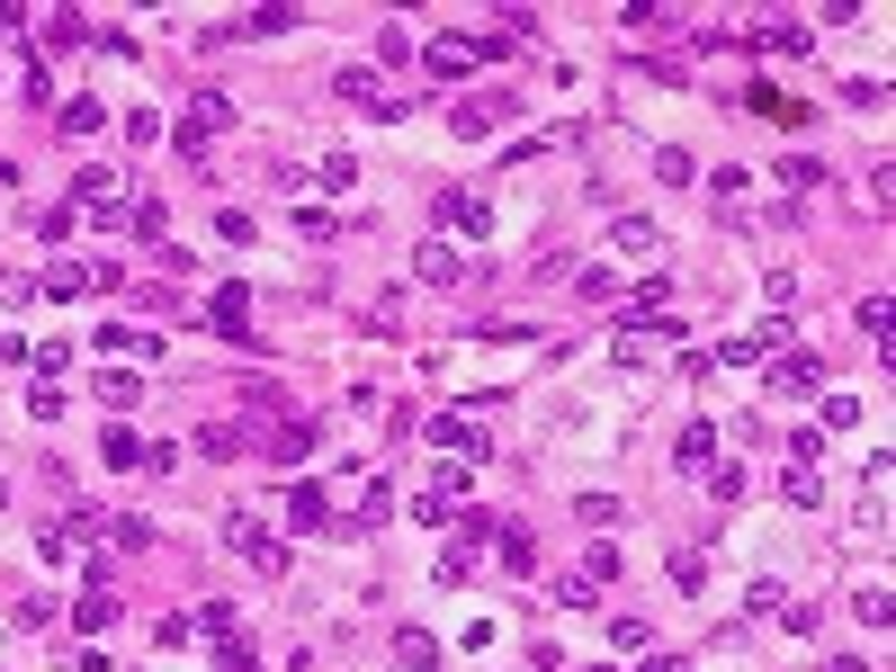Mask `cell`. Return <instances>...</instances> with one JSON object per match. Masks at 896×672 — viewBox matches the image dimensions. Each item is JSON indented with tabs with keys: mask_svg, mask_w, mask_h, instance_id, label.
I'll return each instance as SVG.
<instances>
[{
	"mask_svg": "<svg viewBox=\"0 0 896 672\" xmlns=\"http://www.w3.org/2000/svg\"><path fill=\"white\" fill-rule=\"evenodd\" d=\"M609 646H628V654H637V646H646V619H637V610H618V619H609Z\"/></svg>",
	"mask_w": 896,
	"mask_h": 672,
	"instance_id": "cell-39",
	"label": "cell"
},
{
	"mask_svg": "<svg viewBox=\"0 0 896 672\" xmlns=\"http://www.w3.org/2000/svg\"><path fill=\"white\" fill-rule=\"evenodd\" d=\"M449 126L466 134V144H485V134H494V108H485V99H466V108H449Z\"/></svg>",
	"mask_w": 896,
	"mask_h": 672,
	"instance_id": "cell-23",
	"label": "cell"
},
{
	"mask_svg": "<svg viewBox=\"0 0 896 672\" xmlns=\"http://www.w3.org/2000/svg\"><path fill=\"white\" fill-rule=\"evenodd\" d=\"M108 126V108L99 99H73V108H54V134H63V144H82V134H99Z\"/></svg>",
	"mask_w": 896,
	"mask_h": 672,
	"instance_id": "cell-8",
	"label": "cell"
},
{
	"mask_svg": "<svg viewBox=\"0 0 896 672\" xmlns=\"http://www.w3.org/2000/svg\"><path fill=\"white\" fill-rule=\"evenodd\" d=\"M485 548L503 556V574H529V529H520V520H494V538H485Z\"/></svg>",
	"mask_w": 896,
	"mask_h": 672,
	"instance_id": "cell-9",
	"label": "cell"
},
{
	"mask_svg": "<svg viewBox=\"0 0 896 672\" xmlns=\"http://www.w3.org/2000/svg\"><path fill=\"white\" fill-rule=\"evenodd\" d=\"M162 225H171V216H162V197H134V216H126V234H144V242H153Z\"/></svg>",
	"mask_w": 896,
	"mask_h": 672,
	"instance_id": "cell-33",
	"label": "cell"
},
{
	"mask_svg": "<svg viewBox=\"0 0 896 672\" xmlns=\"http://www.w3.org/2000/svg\"><path fill=\"white\" fill-rule=\"evenodd\" d=\"M412 279L449 288V279H457V251H449V242H422V251H412Z\"/></svg>",
	"mask_w": 896,
	"mask_h": 672,
	"instance_id": "cell-17",
	"label": "cell"
},
{
	"mask_svg": "<svg viewBox=\"0 0 896 672\" xmlns=\"http://www.w3.org/2000/svg\"><path fill=\"white\" fill-rule=\"evenodd\" d=\"M99 403H108V413H126V403H144V377H134V368H108V377H99Z\"/></svg>",
	"mask_w": 896,
	"mask_h": 672,
	"instance_id": "cell-18",
	"label": "cell"
},
{
	"mask_svg": "<svg viewBox=\"0 0 896 672\" xmlns=\"http://www.w3.org/2000/svg\"><path fill=\"white\" fill-rule=\"evenodd\" d=\"M475 556H485V548H475V538L457 529V538H449V548H440V583H466V574H475Z\"/></svg>",
	"mask_w": 896,
	"mask_h": 672,
	"instance_id": "cell-19",
	"label": "cell"
},
{
	"mask_svg": "<svg viewBox=\"0 0 896 672\" xmlns=\"http://www.w3.org/2000/svg\"><path fill=\"white\" fill-rule=\"evenodd\" d=\"M861 422V394H824V431H852Z\"/></svg>",
	"mask_w": 896,
	"mask_h": 672,
	"instance_id": "cell-36",
	"label": "cell"
},
{
	"mask_svg": "<svg viewBox=\"0 0 896 672\" xmlns=\"http://www.w3.org/2000/svg\"><path fill=\"white\" fill-rule=\"evenodd\" d=\"M431 440H440V448H457V457H485V431H475L466 413H431Z\"/></svg>",
	"mask_w": 896,
	"mask_h": 672,
	"instance_id": "cell-7",
	"label": "cell"
},
{
	"mask_svg": "<svg viewBox=\"0 0 896 672\" xmlns=\"http://www.w3.org/2000/svg\"><path fill=\"white\" fill-rule=\"evenodd\" d=\"M36 36H45L54 54H63V45H90V19H82V10H45V28H36Z\"/></svg>",
	"mask_w": 896,
	"mask_h": 672,
	"instance_id": "cell-16",
	"label": "cell"
},
{
	"mask_svg": "<svg viewBox=\"0 0 896 672\" xmlns=\"http://www.w3.org/2000/svg\"><path fill=\"white\" fill-rule=\"evenodd\" d=\"M574 520H583V529H618V502H609V494H583Z\"/></svg>",
	"mask_w": 896,
	"mask_h": 672,
	"instance_id": "cell-32",
	"label": "cell"
},
{
	"mask_svg": "<svg viewBox=\"0 0 896 672\" xmlns=\"http://www.w3.org/2000/svg\"><path fill=\"white\" fill-rule=\"evenodd\" d=\"M99 457H108V466H144V440H134V431H108Z\"/></svg>",
	"mask_w": 896,
	"mask_h": 672,
	"instance_id": "cell-30",
	"label": "cell"
},
{
	"mask_svg": "<svg viewBox=\"0 0 896 672\" xmlns=\"http://www.w3.org/2000/svg\"><path fill=\"white\" fill-rule=\"evenodd\" d=\"M225 672H260V654H242V646H225Z\"/></svg>",
	"mask_w": 896,
	"mask_h": 672,
	"instance_id": "cell-41",
	"label": "cell"
},
{
	"mask_svg": "<svg viewBox=\"0 0 896 672\" xmlns=\"http://www.w3.org/2000/svg\"><path fill=\"white\" fill-rule=\"evenodd\" d=\"M780 188H824V162H807V153H789V162H780Z\"/></svg>",
	"mask_w": 896,
	"mask_h": 672,
	"instance_id": "cell-31",
	"label": "cell"
},
{
	"mask_svg": "<svg viewBox=\"0 0 896 672\" xmlns=\"http://www.w3.org/2000/svg\"><path fill=\"white\" fill-rule=\"evenodd\" d=\"M672 457H681V466H709V457H717V431H709V422H691V431L672 440Z\"/></svg>",
	"mask_w": 896,
	"mask_h": 672,
	"instance_id": "cell-21",
	"label": "cell"
},
{
	"mask_svg": "<svg viewBox=\"0 0 896 672\" xmlns=\"http://www.w3.org/2000/svg\"><path fill=\"white\" fill-rule=\"evenodd\" d=\"M288 28H305L296 10H251V19H234L225 36H288Z\"/></svg>",
	"mask_w": 896,
	"mask_h": 672,
	"instance_id": "cell-20",
	"label": "cell"
},
{
	"mask_svg": "<svg viewBox=\"0 0 896 672\" xmlns=\"http://www.w3.org/2000/svg\"><path fill=\"white\" fill-rule=\"evenodd\" d=\"M655 180H663V188H691L700 171H691V153H681V144H663V153H655Z\"/></svg>",
	"mask_w": 896,
	"mask_h": 672,
	"instance_id": "cell-25",
	"label": "cell"
},
{
	"mask_svg": "<svg viewBox=\"0 0 896 672\" xmlns=\"http://www.w3.org/2000/svg\"><path fill=\"white\" fill-rule=\"evenodd\" d=\"M0 305H36V279H19V269H0Z\"/></svg>",
	"mask_w": 896,
	"mask_h": 672,
	"instance_id": "cell-40",
	"label": "cell"
},
{
	"mask_svg": "<svg viewBox=\"0 0 896 672\" xmlns=\"http://www.w3.org/2000/svg\"><path fill=\"white\" fill-rule=\"evenodd\" d=\"M422 494H440V502H457V494H466V466H457V457H449V466H431V485H422Z\"/></svg>",
	"mask_w": 896,
	"mask_h": 672,
	"instance_id": "cell-34",
	"label": "cell"
},
{
	"mask_svg": "<svg viewBox=\"0 0 896 672\" xmlns=\"http://www.w3.org/2000/svg\"><path fill=\"white\" fill-rule=\"evenodd\" d=\"M269 457H279V476H288V466H305V457H314V422H279V431H269Z\"/></svg>",
	"mask_w": 896,
	"mask_h": 672,
	"instance_id": "cell-6",
	"label": "cell"
},
{
	"mask_svg": "<svg viewBox=\"0 0 896 672\" xmlns=\"http://www.w3.org/2000/svg\"><path fill=\"white\" fill-rule=\"evenodd\" d=\"M753 45L763 54H807V28L798 19H753Z\"/></svg>",
	"mask_w": 896,
	"mask_h": 672,
	"instance_id": "cell-12",
	"label": "cell"
},
{
	"mask_svg": "<svg viewBox=\"0 0 896 672\" xmlns=\"http://www.w3.org/2000/svg\"><path fill=\"white\" fill-rule=\"evenodd\" d=\"M73 628H90V637H99V628H117V600H108V592H90V600H73Z\"/></svg>",
	"mask_w": 896,
	"mask_h": 672,
	"instance_id": "cell-24",
	"label": "cell"
},
{
	"mask_svg": "<svg viewBox=\"0 0 896 672\" xmlns=\"http://www.w3.org/2000/svg\"><path fill=\"white\" fill-rule=\"evenodd\" d=\"M332 90H341V99H350V108H377V99H386V90H377V73H341Z\"/></svg>",
	"mask_w": 896,
	"mask_h": 672,
	"instance_id": "cell-29",
	"label": "cell"
},
{
	"mask_svg": "<svg viewBox=\"0 0 896 672\" xmlns=\"http://www.w3.org/2000/svg\"><path fill=\"white\" fill-rule=\"evenodd\" d=\"M82 288H90L82 260H54V269H45V296H82Z\"/></svg>",
	"mask_w": 896,
	"mask_h": 672,
	"instance_id": "cell-27",
	"label": "cell"
},
{
	"mask_svg": "<svg viewBox=\"0 0 896 672\" xmlns=\"http://www.w3.org/2000/svg\"><path fill=\"white\" fill-rule=\"evenodd\" d=\"M824 672H870V663H861V654H834V663H824Z\"/></svg>",
	"mask_w": 896,
	"mask_h": 672,
	"instance_id": "cell-43",
	"label": "cell"
},
{
	"mask_svg": "<svg viewBox=\"0 0 896 672\" xmlns=\"http://www.w3.org/2000/svg\"><path fill=\"white\" fill-rule=\"evenodd\" d=\"M744 108H753V117H771V126H807V99H789L780 82H753V90H744Z\"/></svg>",
	"mask_w": 896,
	"mask_h": 672,
	"instance_id": "cell-4",
	"label": "cell"
},
{
	"mask_svg": "<svg viewBox=\"0 0 896 672\" xmlns=\"http://www.w3.org/2000/svg\"><path fill=\"white\" fill-rule=\"evenodd\" d=\"M422 63H431L440 82H457V73H475V36H431V45H422Z\"/></svg>",
	"mask_w": 896,
	"mask_h": 672,
	"instance_id": "cell-5",
	"label": "cell"
},
{
	"mask_svg": "<svg viewBox=\"0 0 896 672\" xmlns=\"http://www.w3.org/2000/svg\"><path fill=\"white\" fill-rule=\"evenodd\" d=\"M557 600H565V610H592L601 583H592V574H565V583H557Z\"/></svg>",
	"mask_w": 896,
	"mask_h": 672,
	"instance_id": "cell-35",
	"label": "cell"
},
{
	"mask_svg": "<svg viewBox=\"0 0 896 672\" xmlns=\"http://www.w3.org/2000/svg\"><path fill=\"white\" fill-rule=\"evenodd\" d=\"M225 548H234L242 565H260V574H288V548H279V538H269L251 511H234V520H225Z\"/></svg>",
	"mask_w": 896,
	"mask_h": 672,
	"instance_id": "cell-1",
	"label": "cell"
},
{
	"mask_svg": "<svg viewBox=\"0 0 896 672\" xmlns=\"http://www.w3.org/2000/svg\"><path fill=\"white\" fill-rule=\"evenodd\" d=\"M108 529H117V548H153V520H144V511H126V520H108Z\"/></svg>",
	"mask_w": 896,
	"mask_h": 672,
	"instance_id": "cell-37",
	"label": "cell"
},
{
	"mask_svg": "<svg viewBox=\"0 0 896 672\" xmlns=\"http://www.w3.org/2000/svg\"><path fill=\"white\" fill-rule=\"evenodd\" d=\"M234 448H242L234 422H206V431H197V457H234Z\"/></svg>",
	"mask_w": 896,
	"mask_h": 672,
	"instance_id": "cell-28",
	"label": "cell"
},
{
	"mask_svg": "<svg viewBox=\"0 0 896 672\" xmlns=\"http://www.w3.org/2000/svg\"><path fill=\"white\" fill-rule=\"evenodd\" d=\"M609 242H618V260H655V242H663V234H655L646 216H618V234H609Z\"/></svg>",
	"mask_w": 896,
	"mask_h": 672,
	"instance_id": "cell-15",
	"label": "cell"
},
{
	"mask_svg": "<svg viewBox=\"0 0 896 672\" xmlns=\"http://www.w3.org/2000/svg\"><path fill=\"white\" fill-rule=\"evenodd\" d=\"M395 663H403V672H440V637H431V628H403V637H395Z\"/></svg>",
	"mask_w": 896,
	"mask_h": 672,
	"instance_id": "cell-10",
	"label": "cell"
},
{
	"mask_svg": "<svg viewBox=\"0 0 896 672\" xmlns=\"http://www.w3.org/2000/svg\"><path fill=\"white\" fill-rule=\"evenodd\" d=\"M816 494H824V485H816V466H780V502H798V511H807Z\"/></svg>",
	"mask_w": 896,
	"mask_h": 672,
	"instance_id": "cell-26",
	"label": "cell"
},
{
	"mask_svg": "<svg viewBox=\"0 0 896 672\" xmlns=\"http://www.w3.org/2000/svg\"><path fill=\"white\" fill-rule=\"evenodd\" d=\"M10 188H19V162H10V153H0V197H10Z\"/></svg>",
	"mask_w": 896,
	"mask_h": 672,
	"instance_id": "cell-42",
	"label": "cell"
},
{
	"mask_svg": "<svg viewBox=\"0 0 896 672\" xmlns=\"http://www.w3.org/2000/svg\"><path fill=\"white\" fill-rule=\"evenodd\" d=\"M592 672H618V663H592Z\"/></svg>",
	"mask_w": 896,
	"mask_h": 672,
	"instance_id": "cell-45",
	"label": "cell"
},
{
	"mask_svg": "<svg viewBox=\"0 0 896 672\" xmlns=\"http://www.w3.org/2000/svg\"><path fill=\"white\" fill-rule=\"evenodd\" d=\"M188 637H216V646H234V600H197V610H188Z\"/></svg>",
	"mask_w": 896,
	"mask_h": 672,
	"instance_id": "cell-13",
	"label": "cell"
},
{
	"mask_svg": "<svg viewBox=\"0 0 896 672\" xmlns=\"http://www.w3.org/2000/svg\"><path fill=\"white\" fill-rule=\"evenodd\" d=\"M197 323H206V332H225V342H251V288H216Z\"/></svg>",
	"mask_w": 896,
	"mask_h": 672,
	"instance_id": "cell-3",
	"label": "cell"
},
{
	"mask_svg": "<svg viewBox=\"0 0 896 672\" xmlns=\"http://www.w3.org/2000/svg\"><path fill=\"white\" fill-rule=\"evenodd\" d=\"M431 225H457V234L485 242V234H494V207H485V197H466V188H440V197H431Z\"/></svg>",
	"mask_w": 896,
	"mask_h": 672,
	"instance_id": "cell-2",
	"label": "cell"
},
{
	"mask_svg": "<svg viewBox=\"0 0 896 672\" xmlns=\"http://www.w3.org/2000/svg\"><path fill=\"white\" fill-rule=\"evenodd\" d=\"M637 672H681V663H672V654H646V663H637Z\"/></svg>",
	"mask_w": 896,
	"mask_h": 672,
	"instance_id": "cell-44",
	"label": "cell"
},
{
	"mask_svg": "<svg viewBox=\"0 0 896 672\" xmlns=\"http://www.w3.org/2000/svg\"><path fill=\"white\" fill-rule=\"evenodd\" d=\"M288 520L296 529H323V485H288Z\"/></svg>",
	"mask_w": 896,
	"mask_h": 672,
	"instance_id": "cell-22",
	"label": "cell"
},
{
	"mask_svg": "<svg viewBox=\"0 0 896 672\" xmlns=\"http://www.w3.org/2000/svg\"><path fill=\"white\" fill-rule=\"evenodd\" d=\"M73 188H82V207H90V216H99V207H117V171H108V162H82V171H73Z\"/></svg>",
	"mask_w": 896,
	"mask_h": 672,
	"instance_id": "cell-11",
	"label": "cell"
},
{
	"mask_svg": "<svg viewBox=\"0 0 896 672\" xmlns=\"http://www.w3.org/2000/svg\"><path fill=\"white\" fill-rule=\"evenodd\" d=\"M28 413L36 422H63V386H28Z\"/></svg>",
	"mask_w": 896,
	"mask_h": 672,
	"instance_id": "cell-38",
	"label": "cell"
},
{
	"mask_svg": "<svg viewBox=\"0 0 896 672\" xmlns=\"http://www.w3.org/2000/svg\"><path fill=\"white\" fill-rule=\"evenodd\" d=\"M816 377H824V368H816L807 350H789V359H771V394H807Z\"/></svg>",
	"mask_w": 896,
	"mask_h": 672,
	"instance_id": "cell-14",
	"label": "cell"
}]
</instances>
